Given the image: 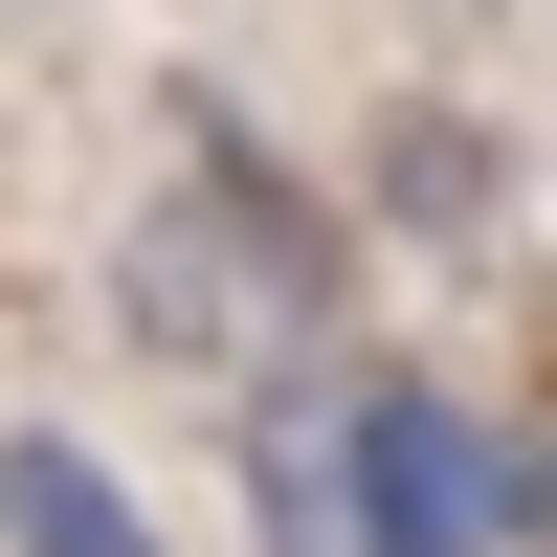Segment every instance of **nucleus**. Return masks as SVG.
Instances as JSON below:
<instances>
[{
	"mask_svg": "<svg viewBox=\"0 0 557 557\" xmlns=\"http://www.w3.org/2000/svg\"><path fill=\"white\" fill-rule=\"evenodd\" d=\"M335 290H357L335 201H312L223 89H178V201H134V246H112V335L157 357V380H201V401H290L312 357H335Z\"/></svg>",
	"mask_w": 557,
	"mask_h": 557,
	"instance_id": "2",
	"label": "nucleus"
},
{
	"mask_svg": "<svg viewBox=\"0 0 557 557\" xmlns=\"http://www.w3.org/2000/svg\"><path fill=\"white\" fill-rule=\"evenodd\" d=\"M0 557H178V535H157V491H134L112 446L0 424Z\"/></svg>",
	"mask_w": 557,
	"mask_h": 557,
	"instance_id": "3",
	"label": "nucleus"
},
{
	"mask_svg": "<svg viewBox=\"0 0 557 557\" xmlns=\"http://www.w3.org/2000/svg\"><path fill=\"white\" fill-rule=\"evenodd\" d=\"M535 557H557V535H535Z\"/></svg>",
	"mask_w": 557,
	"mask_h": 557,
	"instance_id": "5",
	"label": "nucleus"
},
{
	"mask_svg": "<svg viewBox=\"0 0 557 557\" xmlns=\"http://www.w3.org/2000/svg\"><path fill=\"white\" fill-rule=\"evenodd\" d=\"M246 535L268 557H535L557 469L424 357H312L290 401H246Z\"/></svg>",
	"mask_w": 557,
	"mask_h": 557,
	"instance_id": "1",
	"label": "nucleus"
},
{
	"mask_svg": "<svg viewBox=\"0 0 557 557\" xmlns=\"http://www.w3.org/2000/svg\"><path fill=\"white\" fill-rule=\"evenodd\" d=\"M401 201H424V223H491V157H469V112H401Z\"/></svg>",
	"mask_w": 557,
	"mask_h": 557,
	"instance_id": "4",
	"label": "nucleus"
}]
</instances>
